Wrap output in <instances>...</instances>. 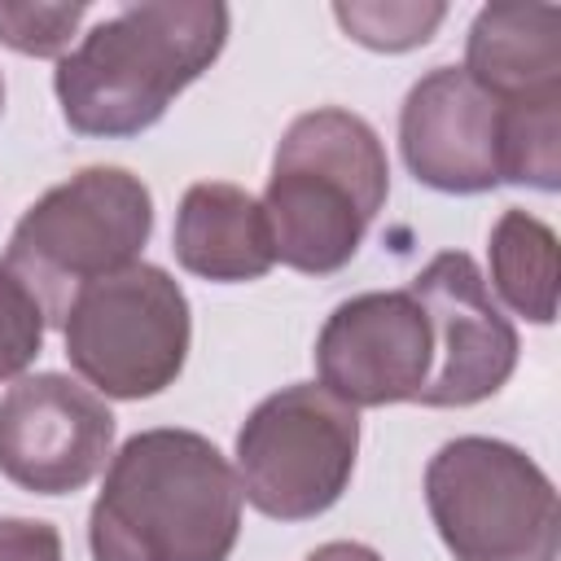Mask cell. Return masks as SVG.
Returning a JSON list of instances; mask_svg holds the SVG:
<instances>
[{"label": "cell", "mask_w": 561, "mask_h": 561, "mask_svg": "<svg viewBox=\"0 0 561 561\" xmlns=\"http://www.w3.org/2000/svg\"><path fill=\"white\" fill-rule=\"evenodd\" d=\"M241 535V482L197 430H140L105 469L88 513L92 561H228Z\"/></svg>", "instance_id": "6da1fadb"}, {"label": "cell", "mask_w": 561, "mask_h": 561, "mask_svg": "<svg viewBox=\"0 0 561 561\" xmlns=\"http://www.w3.org/2000/svg\"><path fill=\"white\" fill-rule=\"evenodd\" d=\"M228 44V4L149 0L96 22L53 70L70 131L123 140L149 131Z\"/></svg>", "instance_id": "7a4b0ae2"}, {"label": "cell", "mask_w": 561, "mask_h": 561, "mask_svg": "<svg viewBox=\"0 0 561 561\" xmlns=\"http://www.w3.org/2000/svg\"><path fill=\"white\" fill-rule=\"evenodd\" d=\"M386 197L390 162L381 136L359 114L324 105L285 127L259 206L285 267L333 276L355 259Z\"/></svg>", "instance_id": "3957f363"}, {"label": "cell", "mask_w": 561, "mask_h": 561, "mask_svg": "<svg viewBox=\"0 0 561 561\" xmlns=\"http://www.w3.org/2000/svg\"><path fill=\"white\" fill-rule=\"evenodd\" d=\"M149 232L153 197L145 180L127 167H83L22 210L0 267L61 329L79 289L131 267Z\"/></svg>", "instance_id": "277c9868"}, {"label": "cell", "mask_w": 561, "mask_h": 561, "mask_svg": "<svg viewBox=\"0 0 561 561\" xmlns=\"http://www.w3.org/2000/svg\"><path fill=\"white\" fill-rule=\"evenodd\" d=\"M425 504L456 561H557L561 552L557 486L504 438L443 443L425 465Z\"/></svg>", "instance_id": "5b68a950"}, {"label": "cell", "mask_w": 561, "mask_h": 561, "mask_svg": "<svg viewBox=\"0 0 561 561\" xmlns=\"http://www.w3.org/2000/svg\"><path fill=\"white\" fill-rule=\"evenodd\" d=\"M61 337L70 368L96 394L153 399L188 359L193 316L180 280L167 267L131 263L79 289Z\"/></svg>", "instance_id": "8992f818"}, {"label": "cell", "mask_w": 561, "mask_h": 561, "mask_svg": "<svg viewBox=\"0 0 561 561\" xmlns=\"http://www.w3.org/2000/svg\"><path fill=\"white\" fill-rule=\"evenodd\" d=\"M359 456V412L316 381L280 386L237 430V482L263 517L311 522L329 513Z\"/></svg>", "instance_id": "52a82bcc"}, {"label": "cell", "mask_w": 561, "mask_h": 561, "mask_svg": "<svg viewBox=\"0 0 561 561\" xmlns=\"http://www.w3.org/2000/svg\"><path fill=\"white\" fill-rule=\"evenodd\" d=\"M430 320L434 364L416 403L469 408L491 399L517 368V329L491 298L478 263L465 250L434 254L408 285Z\"/></svg>", "instance_id": "ba28073f"}, {"label": "cell", "mask_w": 561, "mask_h": 561, "mask_svg": "<svg viewBox=\"0 0 561 561\" xmlns=\"http://www.w3.org/2000/svg\"><path fill=\"white\" fill-rule=\"evenodd\" d=\"M114 447V412L66 373L18 377L0 399V473L35 495L88 486Z\"/></svg>", "instance_id": "9c48e42d"}, {"label": "cell", "mask_w": 561, "mask_h": 561, "mask_svg": "<svg viewBox=\"0 0 561 561\" xmlns=\"http://www.w3.org/2000/svg\"><path fill=\"white\" fill-rule=\"evenodd\" d=\"M430 364V320L408 289H368L337 302L316 337L320 386L346 408L416 403Z\"/></svg>", "instance_id": "30bf717a"}, {"label": "cell", "mask_w": 561, "mask_h": 561, "mask_svg": "<svg viewBox=\"0 0 561 561\" xmlns=\"http://www.w3.org/2000/svg\"><path fill=\"white\" fill-rule=\"evenodd\" d=\"M399 149L425 188L491 193L504 184V105L465 66H438L403 96Z\"/></svg>", "instance_id": "8fae6325"}, {"label": "cell", "mask_w": 561, "mask_h": 561, "mask_svg": "<svg viewBox=\"0 0 561 561\" xmlns=\"http://www.w3.org/2000/svg\"><path fill=\"white\" fill-rule=\"evenodd\" d=\"M465 75L500 101H561V9L522 0L478 9Z\"/></svg>", "instance_id": "7c38bea8"}, {"label": "cell", "mask_w": 561, "mask_h": 561, "mask_svg": "<svg viewBox=\"0 0 561 561\" xmlns=\"http://www.w3.org/2000/svg\"><path fill=\"white\" fill-rule=\"evenodd\" d=\"M171 245L184 272L219 285L259 280L276 263L263 206L224 180H202L180 197Z\"/></svg>", "instance_id": "4fadbf2b"}, {"label": "cell", "mask_w": 561, "mask_h": 561, "mask_svg": "<svg viewBox=\"0 0 561 561\" xmlns=\"http://www.w3.org/2000/svg\"><path fill=\"white\" fill-rule=\"evenodd\" d=\"M486 259H491V285H495L500 302L513 307L530 324H552V316H557V276H561L557 232L543 219L508 206L491 224Z\"/></svg>", "instance_id": "5bb4252c"}, {"label": "cell", "mask_w": 561, "mask_h": 561, "mask_svg": "<svg viewBox=\"0 0 561 561\" xmlns=\"http://www.w3.org/2000/svg\"><path fill=\"white\" fill-rule=\"evenodd\" d=\"M333 18L342 22V31L377 53H408L430 44V35L438 31V22L447 18V4L438 0H386V4H333Z\"/></svg>", "instance_id": "9a60e30c"}, {"label": "cell", "mask_w": 561, "mask_h": 561, "mask_svg": "<svg viewBox=\"0 0 561 561\" xmlns=\"http://www.w3.org/2000/svg\"><path fill=\"white\" fill-rule=\"evenodd\" d=\"M88 4L70 0V4H18V0H0V44H9L22 57H66V44L75 39L79 22H83Z\"/></svg>", "instance_id": "2e32d148"}, {"label": "cell", "mask_w": 561, "mask_h": 561, "mask_svg": "<svg viewBox=\"0 0 561 561\" xmlns=\"http://www.w3.org/2000/svg\"><path fill=\"white\" fill-rule=\"evenodd\" d=\"M44 307L31 298L22 280H13L0 267V381H13L35 364V355L44 351Z\"/></svg>", "instance_id": "e0dca14e"}, {"label": "cell", "mask_w": 561, "mask_h": 561, "mask_svg": "<svg viewBox=\"0 0 561 561\" xmlns=\"http://www.w3.org/2000/svg\"><path fill=\"white\" fill-rule=\"evenodd\" d=\"M0 561H66L57 526L31 517H0Z\"/></svg>", "instance_id": "ac0fdd59"}, {"label": "cell", "mask_w": 561, "mask_h": 561, "mask_svg": "<svg viewBox=\"0 0 561 561\" xmlns=\"http://www.w3.org/2000/svg\"><path fill=\"white\" fill-rule=\"evenodd\" d=\"M307 561H381L368 543H351V539H333V543H320Z\"/></svg>", "instance_id": "d6986e66"}, {"label": "cell", "mask_w": 561, "mask_h": 561, "mask_svg": "<svg viewBox=\"0 0 561 561\" xmlns=\"http://www.w3.org/2000/svg\"><path fill=\"white\" fill-rule=\"evenodd\" d=\"M0 110H4V75H0Z\"/></svg>", "instance_id": "ffe728a7"}]
</instances>
